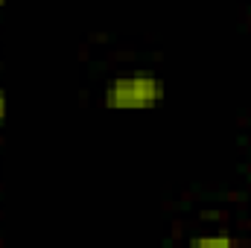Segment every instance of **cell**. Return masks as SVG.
Returning <instances> with one entry per match:
<instances>
[{"label":"cell","instance_id":"6da1fadb","mask_svg":"<svg viewBox=\"0 0 251 248\" xmlns=\"http://www.w3.org/2000/svg\"><path fill=\"white\" fill-rule=\"evenodd\" d=\"M167 99V82L158 73L134 70L114 76L102 91V105L108 111H149Z\"/></svg>","mask_w":251,"mask_h":248},{"label":"cell","instance_id":"3957f363","mask_svg":"<svg viewBox=\"0 0 251 248\" xmlns=\"http://www.w3.org/2000/svg\"><path fill=\"white\" fill-rule=\"evenodd\" d=\"M6 114H9V97H6V91L0 88V125L6 120Z\"/></svg>","mask_w":251,"mask_h":248},{"label":"cell","instance_id":"7a4b0ae2","mask_svg":"<svg viewBox=\"0 0 251 248\" xmlns=\"http://www.w3.org/2000/svg\"><path fill=\"white\" fill-rule=\"evenodd\" d=\"M190 246L193 248H237L240 246V240L237 237H228V234H210V237H193L190 240Z\"/></svg>","mask_w":251,"mask_h":248},{"label":"cell","instance_id":"277c9868","mask_svg":"<svg viewBox=\"0 0 251 248\" xmlns=\"http://www.w3.org/2000/svg\"><path fill=\"white\" fill-rule=\"evenodd\" d=\"M3 3H6V0H0V6H3Z\"/></svg>","mask_w":251,"mask_h":248}]
</instances>
